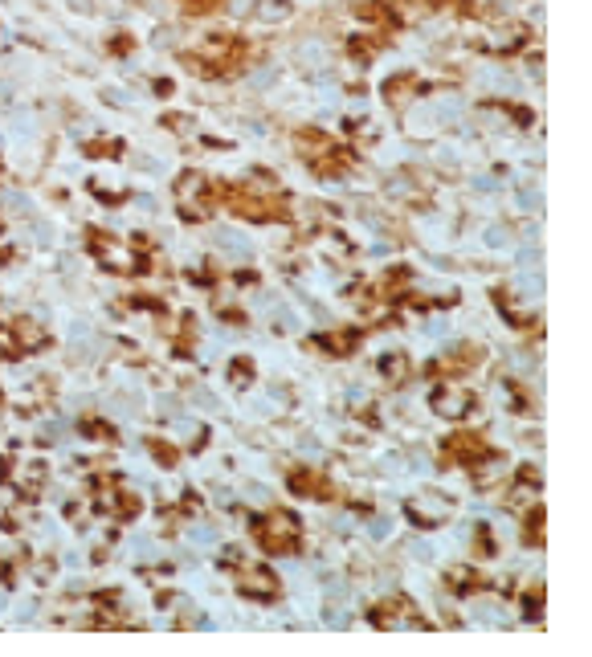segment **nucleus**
Wrapping results in <instances>:
<instances>
[{
  "mask_svg": "<svg viewBox=\"0 0 592 657\" xmlns=\"http://www.w3.org/2000/svg\"><path fill=\"white\" fill-rule=\"evenodd\" d=\"M184 8L188 12H213V8H221V0H184Z\"/></svg>",
  "mask_w": 592,
  "mask_h": 657,
  "instance_id": "39448f33",
  "label": "nucleus"
},
{
  "mask_svg": "<svg viewBox=\"0 0 592 657\" xmlns=\"http://www.w3.org/2000/svg\"><path fill=\"white\" fill-rule=\"evenodd\" d=\"M258 17H262V21H282V17H290V4H282V0L258 4Z\"/></svg>",
  "mask_w": 592,
  "mask_h": 657,
  "instance_id": "20e7f679",
  "label": "nucleus"
},
{
  "mask_svg": "<svg viewBox=\"0 0 592 657\" xmlns=\"http://www.w3.org/2000/svg\"><path fill=\"white\" fill-rule=\"evenodd\" d=\"M21 339H25V343L37 339V327H33V323H21Z\"/></svg>",
  "mask_w": 592,
  "mask_h": 657,
  "instance_id": "0eeeda50",
  "label": "nucleus"
},
{
  "mask_svg": "<svg viewBox=\"0 0 592 657\" xmlns=\"http://www.w3.org/2000/svg\"><path fill=\"white\" fill-rule=\"evenodd\" d=\"M229 204H233L241 217H254V220H266V217H278V213H282L278 196H254V192H233Z\"/></svg>",
  "mask_w": 592,
  "mask_h": 657,
  "instance_id": "f257e3e1",
  "label": "nucleus"
},
{
  "mask_svg": "<svg viewBox=\"0 0 592 657\" xmlns=\"http://www.w3.org/2000/svg\"><path fill=\"white\" fill-rule=\"evenodd\" d=\"M241 588L245 592H274V575L262 568H245L241 571Z\"/></svg>",
  "mask_w": 592,
  "mask_h": 657,
  "instance_id": "7ed1b4c3",
  "label": "nucleus"
},
{
  "mask_svg": "<svg viewBox=\"0 0 592 657\" xmlns=\"http://www.w3.org/2000/svg\"><path fill=\"white\" fill-rule=\"evenodd\" d=\"M294 531H298V526L290 523L286 515H274L270 523L258 526V539H262V547H270V551H286V547L294 543Z\"/></svg>",
  "mask_w": 592,
  "mask_h": 657,
  "instance_id": "f03ea898",
  "label": "nucleus"
},
{
  "mask_svg": "<svg viewBox=\"0 0 592 657\" xmlns=\"http://www.w3.org/2000/svg\"><path fill=\"white\" fill-rule=\"evenodd\" d=\"M433 404H437V412H461V408H466V400H461V396H457V400H441V396H437Z\"/></svg>",
  "mask_w": 592,
  "mask_h": 657,
  "instance_id": "423d86ee",
  "label": "nucleus"
}]
</instances>
